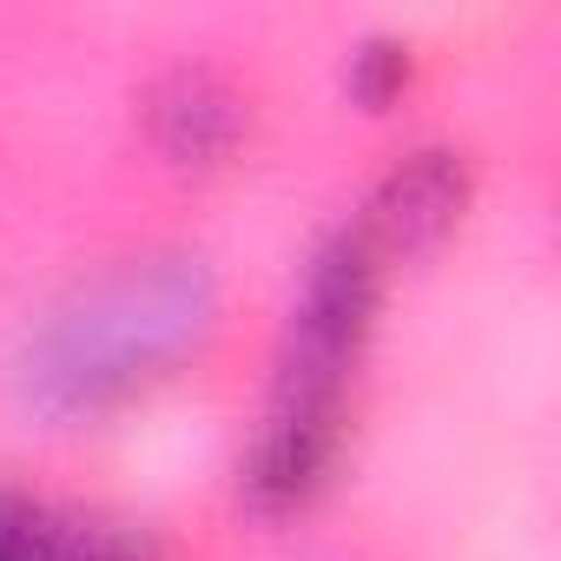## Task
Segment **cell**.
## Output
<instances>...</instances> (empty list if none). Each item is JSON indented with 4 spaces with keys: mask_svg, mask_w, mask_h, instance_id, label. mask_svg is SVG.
Segmentation results:
<instances>
[{
    "mask_svg": "<svg viewBox=\"0 0 561 561\" xmlns=\"http://www.w3.org/2000/svg\"><path fill=\"white\" fill-rule=\"evenodd\" d=\"M225 324L218 264L192 244H152L60 291L14 351V397L54 430H93L146 403Z\"/></svg>",
    "mask_w": 561,
    "mask_h": 561,
    "instance_id": "cell-1",
    "label": "cell"
},
{
    "mask_svg": "<svg viewBox=\"0 0 561 561\" xmlns=\"http://www.w3.org/2000/svg\"><path fill=\"white\" fill-rule=\"evenodd\" d=\"M383 251L357 231V218L331 225L285 305V331H277L271 357V397L277 403H318V410H351L357 364L377 337L383 318Z\"/></svg>",
    "mask_w": 561,
    "mask_h": 561,
    "instance_id": "cell-2",
    "label": "cell"
},
{
    "mask_svg": "<svg viewBox=\"0 0 561 561\" xmlns=\"http://www.w3.org/2000/svg\"><path fill=\"white\" fill-rule=\"evenodd\" d=\"M469 205H476V159L456 139H416L370 179L357 231L383 251V264L430 257L456 238Z\"/></svg>",
    "mask_w": 561,
    "mask_h": 561,
    "instance_id": "cell-3",
    "label": "cell"
},
{
    "mask_svg": "<svg viewBox=\"0 0 561 561\" xmlns=\"http://www.w3.org/2000/svg\"><path fill=\"white\" fill-rule=\"evenodd\" d=\"M344 416L351 410L264 397V416H257L251 443L238 449V502L264 522H285V515L311 508L344 462Z\"/></svg>",
    "mask_w": 561,
    "mask_h": 561,
    "instance_id": "cell-4",
    "label": "cell"
},
{
    "mask_svg": "<svg viewBox=\"0 0 561 561\" xmlns=\"http://www.w3.org/2000/svg\"><path fill=\"white\" fill-rule=\"evenodd\" d=\"M244 126H251L244 93H238L218 67H205V60L165 67V73L152 80V93H146V133H152V146H159L172 165H185V172L225 165V159L238 152Z\"/></svg>",
    "mask_w": 561,
    "mask_h": 561,
    "instance_id": "cell-5",
    "label": "cell"
},
{
    "mask_svg": "<svg viewBox=\"0 0 561 561\" xmlns=\"http://www.w3.org/2000/svg\"><path fill=\"white\" fill-rule=\"evenodd\" d=\"M80 508H60L21 482H0V561H67Z\"/></svg>",
    "mask_w": 561,
    "mask_h": 561,
    "instance_id": "cell-6",
    "label": "cell"
},
{
    "mask_svg": "<svg viewBox=\"0 0 561 561\" xmlns=\"http://www.w3.org/2000/svg\"><path fill=\"white\" fill-rule=\"evenodd\" d=\"M344 87H351L364 106H390V100L410 87V41H397V34L357 41L351 60H344Z\"/></svg>",
    "mask_w": 561,
    "mask_h": 561,
    "instance_id": "cell-7",
    "label": "cell"
},
{
    "mask_svg": "<svg viewBox=\"0 0 561 561\" xmlns=\"http://www.w3.org/2000/svg\"><path fill=\"white\" fill-rule=\"evenodd\" d=\"M159 561H165V554H159Z\"/></svg>",
    "mask_w": 561,
    "mask_h": 561,
    "instance_id": "cell-8",
    "label": "cell"
}]
</instances>
